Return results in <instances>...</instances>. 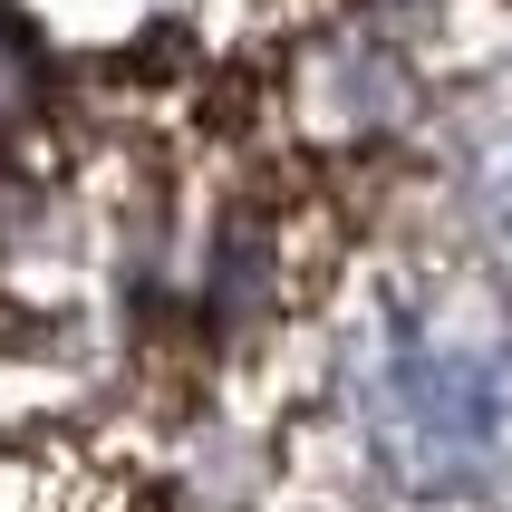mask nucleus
Wrapping results in <instances>:
<instances>
[{
  "label": "nucleus",
  "mask_w": 512,
  "mask_h": 512,
  "mask_svg": "<svg viewBox=\"0 0 512 512\" xmlns=\"http://www.w3.org/2000/svg\"><path fill=\"white\" fill-rule=\"evenodd\" d=\"M368 455L416 493H484L512 474V329L397 310L358 358Z\"/></svg>",
  "instance_id": "1"
}]
</instances>
